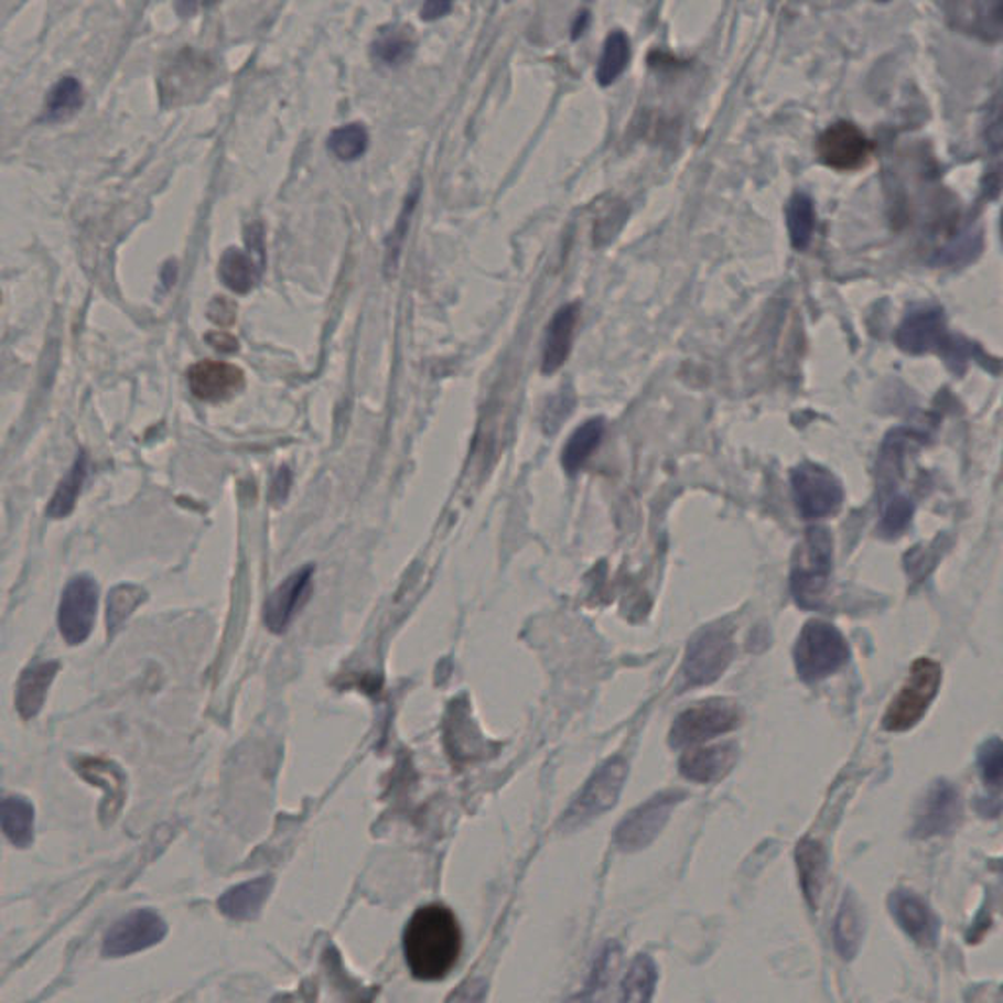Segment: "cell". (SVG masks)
Wrapping results in <instances>:
<instances>
[{"mask_svg":"<svg viewBox=\"0 0 1003 1003\" xmlns=\"http://www.w3.org/2000/svg\"><path fill=\"white\" fill-rule=\"evenodd\" d=\"M97 604V582L93 579L77 576L65 586L57 614V624L65 641L69 645L87 641L95 625Z\"/></svg>","mask_w":1003,"mask_h":1003,"instance_id":"12","label":"cell"},{"mask_svg":"<svg viewBox=\"0 0 1003 1003\" xmlns=\"http://www.w3.org/2000/svg\"><path fill=\"white\" fill-rule=\"evenodd\" d=\"M878 2H888V0H878Z\"/></svg>","mask_w":1003,"mask_h":1003,"instance_id":"45","label":"cell"},{"mask_svg":"<svg viewBox=\"0 0 1003 1003\" xmlns=\"http://www.w3.org/2000/svg\"><path fill=\"white\" fill-rule=\"evenodd\" d=\"M406 964L418 980L438 982L450 977L463 952V931L455 914L441 904L416 909L402 937Z\"/></svg>","mask_w":1003,"mask_h":1003,"instance_id":"1","label":"cell"},{"mask_svg":"<svg viewBox=\"0 0 1003 1003\" xmlns=\"http://www.w3.org/2000/svg\"><path fill=\"white\" fill-rule=\"evenodd\" d=\"M584 28H586V14H581L579 22H576V26H574V30H572V32H574V34H572V37H579V35L582 34V30H584Z\"/></svg>","mask_w":1003,"mask_h":1003,"instance_id":"44","label":"cell"},{"mask_svg":"<svg viewBox=\"0 0 1003 1003\" xmlns=\"http://www.w3.org/2000/svg\"><path fill=\"white\" fill-rule=\"evenodd\" d=\"M83 106V87L75 77H65L50 90L45 98L44 118L60 122L75 115Z\"/></svg>","mask_w":1003,"mask_h":1003,"instance_id":"31","label":"cell"},{"mask_svg":"<svg viewBox=\"0 0 1003 1003\" xmlns=\"http://www.w3.org/2000/svg\"><path fill=\"white\" fill-rule=\"evenodd\" d=\"M373 57L387 67H400L414 57L416 37L406 26H387L370 45Z\"/></svg>","mask_w":1003,"mask_h":1003,"instance_id":"25","label":"cell"},{"mask_svg":"<svg viewBox=\"0 0 1003 1003\" xmlns=\"http://www.w3.org/2000/svg\"><path fill=\"white\" fill-rule=\"evenodd\" d=\"M579 312H581L579 304H567L551 317L546 332V342H543V355H541L543 375H553L554 370L561 369L564 362L569 359L572 335H574V327L579 322Z\"/></svg>","mask_w":1003,"mask_h":1003,"instance_id":"20","label":"cell"},{"mask_svg":"<svg viewBox=\"0 0 1003 1003\" xmlns=\"http://www.w3.org/2000/svg\"><path fill=\"white\" fill-rule=\"evenodd\" d=\"M629 60H632L629 37L622 30H616L607 35L606 44L600 55L598 69H596V79L600 85L610 87L612 83H616L622 77V73L627 69Z\"/></svg>","mask_w":1003,"mask_h":1003,"instance_id":"28","label":"cell"},{"mask_svg":"<svg viewBox=\"0 0 1003 1003\" xmlns=\"http://www.w3.org/2000/svg\"><path fill=\"white\" fill-rule=\"evenodd\" d=\"M743 720L740 705L725 698H712L688 708L670 727V747L680 748L713 740L737 730Z\"/></svg>","mask_w":1003,"mask_h":1003,"instance_id":"5","label":"cell"},{"mask_svg":"<svg viewBox=\"0 0 1003 1003\" xmlns=\"http://www.w3.org/2000/svg\"><path fill=\"white\" fill-rule=\"evenodd\" d=\"M851 655L846 639L833 625L808 622L794 645V665L804 682H819L843 669Z\"/></svg>","mask_w":1003,"mask_h":1003,"instance_id":"4","label":"cell"},{"mask_svg":"<svg viewBox=\"0 0 1003 1003\" xmlns=\"http://www.w3.org/2000/svg\"><path fill=\"white\" fill-rule=\"evenodd\" d=\"M912 516H914V506H912V502L907 500V498L898 496L896 500L889 502L888 508L884 510V516H882V536H899V533L906 529Z\"/></svg>","mask_w":1003,"mask_h":1003,"instance_id":"37","label":"cell"},{"mask_svg":"<svg viewBox=\"0 0 1003 1003\" xmlns=\"http://www.w3.org/2000/svg\"><path fill=\"white\" fill-rule=\"evenodd\" d=\"M369 148V133L363 123H345L327 138V150L339 161L363 158Z\"/></svg>","mask_w":1003,"mask_h":1003,"instance_id":"34","label":"cell"},{"mask_svg":"<svg viewBox=\"0 0 1003 1003\" xmlns=\"http://www.w3.org/2000/svg\"><path fill=\"white\" fill-rule=\"evenodd\" d=\"M220 0H179V12L183 17H193L196 12L201 10L211 9L214 4H218Z\"/></svg>","mask_w":1003,"mask_h":1003,"instance_id":"43","label":"cell"},{"mask_svg":"<svg viewBox=\"0 0 1003 1003\" xmlns=\"http://www.w3.org/2000/svg\"><path fill=\"white\" fill-rule=\"evenodd\" d=\"M889 914L896 924L906 931L912 941L921 947H931L939 935V921L924 899L914 892L898 889L889 896Z\"/></svg>","mask_w":1003,"mask_h":1003,"instance_id":"17","label":"cell"},{"mask_svg":"<svg viewBox=\"0 0 1003 1003\" xmlns=\"http://www.w3.org/2000/svg\"><path fill=\"white\" fill-rule=\"evenodd\" d=\"M627 775L629 766L622 757L610 758L606 765L600 766L598 773L590 778L581 796L572 804L564 818L567 823L576 828L590 819L598 818L604 811L612 810L624 790Z\"/></svg>","mask_w":1003,"mask_h":1003,"instance_id":"10","label":"cell"},{"mask_svg":"<svg viewBox=\"0 0 1003 1003\" xmlns=\"http://www.w3.org/2000/svg\"><path fill=\"white\" fill-rule=\"evenodd\" d=\"M165 935L168 925L155 912L136 909L108 929L103 941V955L106 959L130 957L133 952L145 951L163 941Z\"/></svg>","mask_w":1003,"mask_h":1003,"instance_id":"11","label":"cell"},{"mask_svg":"<svg viewBox=\"0 0 1003 1003\" xmlns=\"http://www.w3.org/2000/svg\"><path fill=\"white\" fill-rule=\"evenodd\" d=\"M453 0H423L422 18L425 22H435L447 17L451 12Z\"/></svg>","mask_w":1003,"mask_h":1003,"instance_id":"40","label":"cell"},{"mask_svg":"<svg viewBox=\"0 0 1003 1003\" xmlns=\"http://www.w3.org/2000/svg\"><path fill=\"white\" fill-rule=\"evenodd\" d=\"M735 657L733 632L725 625H708L688 645L682 675L690 687L712 684L727 670Z\"/></svg>","mask_w":1003,"mask_h":1003,"instance_id":"6","label":"cell"},{"mask_svg":"<svg viewBox=\"0 0 1003 1003\" xmlns=\"http://www.w3.org/2000/svg\"><path fill=\"white\" fill-rule=\"evenodd\" d=\"M978 766H980V775L984 778V783L994 786V788H997V786L1002 784V741L994 737V740L986 741V743L980 747V751H978Z\"/></svg>","mask_w":1003,"mask_h":1003,"instance_id":"36","label":"cell"},{"mask_svg":"<svg viewBox=\"0 0 1003 1003\" xmlns=\"http://www.w3.org/2000/svg\"><path fill=\"white\" fill-rule=\"evenodd\" d=\"M208 316L216 322V324H222V326H228V324H234V317H236V309L234 304L226 299H216L212 300L211 309H208Z\"/></svg>","mask_w":1003,"mask_h":1003,"instance_id":"39","label":"cell"},{"mask_svg":"<svg viewBox=\"0 0 1003 1003\" xmlns=\"http://www.w3.org/2000/svg\"><path fill=\"white\" fill-rule=\"evenodd\" d=\"M657 978H659V970L655 967L651 957L639 955L625 977L622 997L625 1002H649L655 986H657Z\"/></svg>","mask_w":1003,"mask_h":1003,"instance_id":"32","label":"cell"},{"mask_svg":"<svg viewBox=\"0 0 1003 1003\" xmlns=\"http://www.w3.org/2000/svg\"><path fill=\"white\" fill-rule=\"evenodd\" d=\"M271 889V881L261 878V881L247 882L244 886L229 889L220 899V909L229 917L236 919H247L256 916L257 909L261 907L267 894Z\"/></svg>","mask_w":1003,"mask_h":1003,"instance_id":"29","label":"cell"},{"mask_svg":"<svg viewBox=\"0 0 1003 1003\" xmlns=\"http://www.w3.org/2000/svg\"><path fill=\"white\" fill-rule=\"evenodd\" d=\"M85 476H87V457H85V453H80L75 467L71 468L69 475L63 478L62 485L55 490V496H53V500L47 506V514L52 518L69 516L73 508H75V502L79 498Z\"/></svg>","mask_w":1003,"mask_h":1003,"instance_id":"33","label":"cell"},{"mask_svg":"<svg viewBox=\"0 0 1003 1003\" xmlns=\"http://www.w3.org/2000/svg\"><path fill=\"white\" fill-rule=\"evenodd\" d=\"M962 818L959 790L947 780H937L919 801L914 823L917 839L949 835Z\"/></svg>","mask_w":1003,"mask_h":1003,"instance_id":"13","label":"cell"},{"mask_svg":"<svg viewBox=\"0 0 1003 1003\" xmlns=\"http://www.w3.org/2000/svg\"><path fill=\"white\" fill-rule=\"evenodd\" d=\"M684 798H687V794L669 790V792H660L649 800L643 801L641 806H637L617 826L616 845L625 853L641 851L645 846L651 845L662 828L667 826L670 813Z\"/></svg>","mask_w":1003,"mask_h":1003,"instance_id":"9","label":"cell"},{"mask_svg":"<svg viewBox=\"0 0 1003 1003\" xmlns=\"http://www.w3.org/2000/svg\"><path fill=\"white\" fill-rule=\"evenodd\" d=\"M0 829L12 845L26 849L34 841V806L22 796L0 800Z\"/></svg>","mask_w":1003,"mask_h":1003,"instance_id":"23","label":"cell"},{"mask_svg":"<svg viewBox=\"0 0 1003 1003\" xmlns=\"http://www.w3.org/2000/svg\"><path fill=\"white\" fill-rule=\"evenodd\" d=\"M826 851L813 839H804L796 846V864L800 874V886L806 902L813 909L818 907L819 894L826 881Z\"/></svg>","mask_w":1003,"mask_h":1003,"instance_id":"22","label":"cell"},{"mask_svg":"<svg viewBox=\"0 0 1003 1003\" xmlns=\"http://www.w3.org/2000/svg\"><path fill=\"white\" fill-rule=\"evenodd\" d=\"M818 155L835 171H856L869 163L872 143L853 122H835L819 136Z\"/></svg>","mask_w":1003,"mask_h":1003,"instance_id":"14","label":"cell"},{"mask_svg":"<svg viewBox=\"0 0 1003 1003\" xmlns=\"http://www.w3.org/2000/svg\"><path fill=\"white\" fill-rule=\"evenodd\" d=\"M216 75L208 55L194 50L179 53L159 77V95L165 106H179L203 97Z\"/></svg>","mask_w":1003,"mask_h":1003,"instance_id":"7","label":"cell"},{"mask_svg":"<svg viewBox=\"0 0 1003 1003\" xmlns=\"http://www.w3.org/2000/svg\"><path fill=\"white\" fill-rule=\"evenodd\" d=\"M788 231L792 239L794 249L804 251L810 246L813 229H816V206L808 194H794L792 201L786 211Z\"/></svg>","mask_w":1003,"mask_h":1003,"instance_id":"30","label":"cell"},{"mask_svg":"<svg viewBox=\"0 0 1003 1003\" xmlns=\"http://www.w3.org/2000/svg\"><path fill=\"white\" fill-rule=\"evenodd\" d=\"M314 567H304L299 572H294L287 581L282 582L279 589L265 604V622L269 625L271 632H284L287 625L291 622L292 616L296 614L300 604L306 600L310 592V581H312Z\"/></svg>","mask_w":1003,"mask_h":1003,"instance_id":"19","label":"cell"},{"mask_svg":"<svg viewBox=\"0 0 1003 1003\" xmlns=\"http://www.w3.org/2000/svg\"><path fill=\"white\" fill-rule=\"evenodd\" d=\"M833 569V537L826 528H810L796 547L790 572V589L798 606H821Z\"/></svg>","mask_w":1003,"mask_h":1003,"instance_id":"2","label":"cell"},{"mask_svg":"<svg viewBox=\"0 0 1003 1003\" xmlns=\"http://www.w3.org/2000/svg\"><path fill=\"white\" fill-rule=\"evenodd\" d=\"M206 342L220 353H234L238 352V339L234 335L228 334H208L206 335Z\"/></svg>","mask_w":1003,"mask_h":1003,"instance_id":"42","label":"cell"},{"mask_svg":"<svg viewBox=\"0 0 1003 1003\" xmlns=\"http://www.w3.org/2000/svg\"><path fill=\"white\" fill-rule=\"evenodd\" d=\"M57 669V662H37L24 670L17 690V710L24 720H32L42 712Z\"/></svg>","mask_w":1003,"mask_h":1003,"instance_id":"21","label":"cell"},{"mask_svg":"<svg viewBox=\"0 0 1003 1003\" xmlns=\"http://www.w3.org/2000/svg\"><path fill=\"white\" fill-rule=\"evenodd\" d=\"M246 377L236 365L222 362L196 363L188 370V385L204 402H222L244 388Z\"/></svg>","mask_w":1003,"mask_h":1003,"instance_id":"16","label":"cell"},{"mask_svg":"<svg viewBox=\"0 0 1003 1003\" xmlns=\"http://www.w3.org/2000/svg\"><path fill=\"white\" fill-rule=\"evenodd\" d=\"M792 494L801 518H828L843 504V485L818 463H801L792 471Z\"/></svg>","mask_w":1003,"mask_h":1003,"instance_id":"8","label":"cell"},{"mask_svg":"<svg viewBox=\"0 0 1003 1003\" xmlns=\"http://www.w3.org/2000/svg\"><path fill=\"white\" fill-rule=\"evenodd\" d=\"M604 432H606L604 420L594 418V420L582 423L581 428L572 433L564 445L563 457H561L563 468L569 475H576L586 465L592 453L598 450Z\"/></svg>","mask_w":1003,"mask_h":1003,"instance_id":"26","label":"cell"},{"mask_svg":"<svg viewBox=\"0 0 1003 1003\" xmlns=\"http://www.w3.org/2000/svg\"><path fill=\"white\" fill-rule=\"evenodd\" d=\"M292 476L291 471L287 467H282L279 471V475L274 478L273 488H271V500L282 502L287 498V494L291 490Z\"/></svg>","mask_w":1003,"mask_h":1003,"instance_id":"41","label":"cell"},{"mask_svg":"<svg viewBox=\"0 0 1003 1003\" xmlns=\"http://www.w3.org/2000/svg\"><path fill=\"white\" fill-rule=\"evenodd\" d=\"M942 682L941 665L934 659L921 657L912 665L906 682L892 700L882 718V727L892 733L916 727L924 720L929 705L934 704Z\"/></svg>","mask_w":1003,"mask_h":1003,"instance_id":"3","label":"cell"},{"mask_svg":"<svg viewBox=\"0 0 1003 1003\" xmlns=\"http://www.w3.org/2000/svg\"><path fill=\"white\" fill-rule=\"evenodd\" d=\"M218 274L229 291L247 294L259 281L261 269L249 254H244L239 249H228L222 256Z\"/></svg>","mask_w":1003,"mask_h":1003,"instance_id":"27","label":"cell"},{"mask_svg":"<svg viewBox=\"0 0 1003 1003\" xmlns=\"http://www.w3.org/2000/svg\"><path fill=\"white\" fill-rule=\"evenodd\" d=\"M740 758V748L733 743L715 747L692 748L680 757L678 768L688 780L712 784L730 775Z\"/></svg>","mask_w":1003,"mask_h":1003,"instance_id":"18","label":"cell"},{"mask_svg":"<svg viewBox=\"0 0 1003 1003\" xmlns=\"http://www.w3.org/2000/svg\"><path fill=\"white\" fill-rule=\"evenodd\" d=\"M141 600H143V592L132 584L112 590V594L108 596V616H106L108 634H116L122 627L123 622L130 617Z\"/></svg>","mask_w":1003,"mask_h":1003,"instance_id":"35","label":"cell"},{"mask_svg":"<svg viewBox=\"0 0 1003 1003\" xmlns=\"http://www.w3.org/2000/svg\"><path fill=\"white\" fill-rule=\"evenodd\" d=\"M942 342H947L945 316H942V310L935 309V306L914 310L902 322L898 334H896V344L899 349L914 353V355L941 349Z\"/></svg>","mask_w":1003,"mask_h":1003,"instance_id":"15","label":"cell"},{"mask_svg":"<svg viewBox=\"0 0 1003 1003\" xmlns=\"http://www.w3.org/2000/svg\"><path fill=\"white\" fill-rule=\"evenodd\" d=\"M864 935V916L854 894H846L833 927L835 949L845 960L854 959Z\"/></svg>","mask_w":1003,"mask_h":1003,"instance_id":"24","label":"cell"},{"mask_svg":"<svg viewBox=\"0 0 1003 1003\" xmlns=\"http://www.w3.org/2000/svg\"><path fill=\"white\" fill-rule=\"evenodd\" d=\"M246 241L247 249H249V256L254 257V261L259 265V269L263 271L265 267V229L263 224H251L249 228L246 229Z\"/></svg>","mask_w":1003,"mask_h":1003,"instance_id":"38","label":"cell"}]
</instances>
